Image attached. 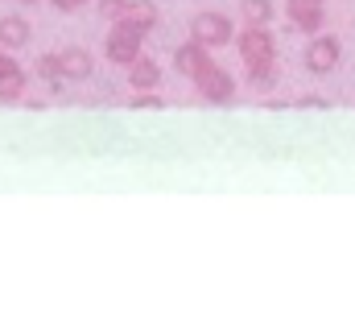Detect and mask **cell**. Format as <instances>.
Masks as SVG:
<instances>
[{"label":"cell","mask_w":355,"mask_h":310,"mask_svg":"<svg viewBox=\"0 0 355 310\" xmlns=\"http://www.w3.org/2000/svg\"><path fill=\"white\" fill-rule=\"evenodd\" d=\"M37 75H42V79H50V83H58V79H62L58 54H46V58H37Z\"/></svg>","instance_id":"9a60e30c"},{"label":"cell","mask_w":355,"mask_h":310,"mask_svg":"<svg viewBox=\"0 0 355 310\" xmlns=\"http://www.w3.org/2000/svg\"><path fill=\"white\" fill-rule=\"evenodd\" d=\"M240 12H244L248 25H268V21L277 17V4H272V0H244Z\"/></svg>","instance_id":"5bb4252c"},{"label":"cell","mask_w":355,"mask_h":310,"mask_svg":"<svg viewBox=\"0 0 355 310\" xmlns=\"http://www.w3.org/2000/svg\"><path fill=\"white\" fill-rule=\"evenodd\" d=\"M25 4H33V0H25Z\"/></svg>","instance_id":"d6986e66"},{"label":"cell","mask_w":355,"mask_h":310,"mask_svg":"<svg viewBox=\"0 0 355 310\" xmlns=\"http://www.w3.org/2000/svg\"><path fill=\"white\" fill-rule=\"evenodd\" d=\"M211 67H219V62H215V58H211V50H207V46H198L194 37H190L186 46H178V50H174V71H178V75H186L190 83H198Z\"/></svg>","instance_id":"5b68a950"},{"label":"cell","mask_w":355,"mask_h":310,"mask_svg":"<svg viewBox=\"0 0 355 310\" xmlns=\"http://www.w3.org/2000/svg\"><path fill=\"white\" fill-rule=\"evenodd\" d=\"M339 62H343V42L335 33H327V29L314 33L310 46H306V71L318 75V79H327L331 71H339Z\"/></svg>","instance_id":"7a4b0ae2"},{"label":"cell","mask_w":355,"mask_h":310,"mask_svg":"<svg viewBox=\"0 0 355 310\" xmlns=\"http://www.w3.org/2000/svg\"><path fill=\"white\" fill-rule=\"evenodd\" d=\"M25 42H29V25L21 17H4L0 21V50H17Z\"/></svg>","instance_id":"7c38bea8"},{"label":"cell","mask_w":355,"mask_h":310,"mask_svg":"<svg viewBox=\"0 0 355 310\" xmlns=\"http://www.w3.org/2000/svg\"><path fill=\"white\" fill-rule=\"evenodd\" d=\"M277 79H281L277 58H272V62H252V67H248V87H252V92H272Z\"/></svg>","instance_id":"4fadbf2b"},{"label":"cell","mask_w":355,"mask_h":310,"mask_svg":"<svg viewBox=\"0 0 355 310\" xmlns=\"http://www.w3.org/2000/svg\"><path fill=\"white\" fill-rule=\"evenodd\" d=\"M124 8H128V0H99V12H103L107 21H120Z\"/></svg>","instance_id":"2e32d148"},{"label":"cell","mask_w":355,"mask_h":310,"mask_svg":"<svg viewBox=\"0 0 355 310\" xmlns=\"http://www.w3.org/2000/svg\"><path fill=\"white\" fill-rule=\"evenodd\" d=\"M285 17H289V25L293 29H302V33H322L327 29V0H289L285 4Z\"/></svg>","instance_id":"8992f818"},{"label":"cell","mask_w":355,"mask_h":310,"mask_svg":"<svg viewBox=\"0 0 355 310\" xmlns=\"http://www.w3.org/2000/svg\"><path fill=\"white\" fill-rule=\"evenodd\" d=\"M190 37H194L198 46H207V50H219V46L236 42V25H232L227 12L207 8V12H198V17L190 21Z\"/></svg>","instance_id":"6da1fadb"},{"label":"cell","mask_w":355,"mask_h":310,"mask_svg":"<svg viewBox=\"0 0 355 310\" xmlns=\"http://www.w3.org/2000/svg\"><path fill=\"white\" fill-rule=\"evenodd\" d=\"M50 4H54L58 12H79L83 4H91V0H50Z\"/></svg>","instance_id":"e0dca14e"},{"label":"cell","mask_w":355,"mask_h":310,"mask_svg":"<svg viewBox=\"0 0 355 310\" xmlns=\"http://www.w3.org/2000/svg\"><path fill=\"white\" fill-rule=\"evenodd\" d=\"M141 46H145V33H141V29L124 25V21H112V33H107V58H112L116 67H128V62L141 54Z\"/></svg>","instance_id":"277c9868"},{"label":"cell","mask_w":355,"mask_h":310,"mask_svg":"<svg viewBox=\"0 0 355 310\" xmlns=\"http://www.w3.org/2000/svg\"><path fill=\"white\" fill-rule=\"evenodd\" d=\"M236 50H240L244 67H252V62H272V58H277V37L268 33V25H248L244 33H236Z\"/></svg>","instance_id":"3957f363"},{"label":"cell","mask_w":355,"mask_h":310,"mask_svg":"<svg viewBox=\"0 0 355 310\" xmlns=\"http://www.w3.org/2000/svg\"><path fill=\"white\" fill-rule=\"evenodd\" d=\"M124 25H132V29H141V33H149V29H157V21H162V12H157V4L153 0H128V8H124V17H120Z\"/></svg>","instance_id":"9c48e42d"},{"label":"cell","mask_w":355,"mask_h":310,"mask_svg":"<svg viewBox=\"0 0 355 310\" xmlns=\"http://www.w3.org/2000/svg\"><path fill=\"white\" fill-rule=\"evenodd\" d=\"M58 67H62V79H71V83H83L95 71L87 50H58Z\"/></svg>","instance_id":"30bf717a"},{"label":"cell","mask_w":355,"mask_h":310,"mask_svg":"<svg viewBox=\"0 0 355 310\" xmlns=\"http://www.w3.org/2000/svg\"><path fill=\"white\" fill-rule=\"evenodd\" d=\"M128 87H132V92H157V87H162V67H157L153 58L137 54V58L128 62Z\"/></svg>","instance_id":"ba28073f"},{"label":"cell","mask_w":355,"mask_h":310,"mask_svg":"<svg viewBox=\"0 0 355 310\" xmlns=\"http://www.w3.org/2000/svg\"><path fill=\"white\" fill-rule=\"evenodd\" d=\"M21 92H25V71L8 54H0V100L12 103V100H21Z\"/></svg>","instance_id":"8fae6325"},{"label":"cell","mask_w":355,"mask_h":310,"mask_svg":"<svg viewBox=\"0 0 355 310\" xmlns=\"http://www.w3.org/2000/svg\"><path fill=\"white\" fill-rule=\"evenodd\" d=\"M194 92L202 96L207 103H219V107H227V103L236 100V79L223 71V67H211L198 83H194Z\"/></svg>","instance_id":"52a82bcc"},{"label":"cell","mask_w":355,"mask_h":310,"mask_svg":"<svg viewBox=\"0 0 355 310\" xmlns=\"http://www.w3.org/2000/svg\"><path fill=\"white\" fill-rule=\"evenodd\" d=\"M293 107H327L322 96H302V100H293Z\"/></svg>","instance_id":"ac0fdd59"}]
</instances>
